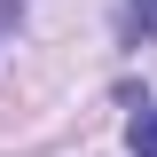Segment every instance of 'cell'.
Here are the masks:
<instances>
[{
    "mask_svg": "<svg viewBox=\"0 0 157 157\" xmlns=\"http://www.w3.org/2000/svg\"><path fill=\"white\" fill-rule=\"evenodd\" d=\"M134 157H157V110H134Z\"/></svg>",
    "mask_w": 157,
    "mask_h": 157,
    "instance_id": "1",
    "label": "cell"
}]
</instances>
